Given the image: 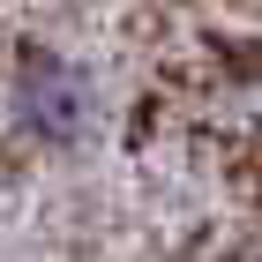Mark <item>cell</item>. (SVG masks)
<instances>
[{
    "label": "cell",
    "instance_id": "cell-1",
    "mask_svg": "<svg viewBox=\"0 0 262 262\" xmlns=\"http://www.w3.org/2000/svg\"><path fill=\"white\" fill-rule=\"evenodd\" d=\"M8 120L38 150H75L90 127H98V90L68 53H23L15 75H8Z\"/></svg>",
    "mask_w": 262,
    "mask_h": 262
}]
</instances>
